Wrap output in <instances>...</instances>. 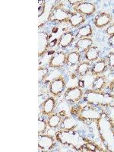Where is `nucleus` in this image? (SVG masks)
<instances>
[{
    "mask_svg": "<svg viewBox=\"0 0 114 152\" xmlns=\"http://www.w3.org/2000/svg\"><path fill=\"white\" fill-rule=\"evenodd\" d=\"M56 139L62 145H67L75 148L76 149H81L86 145V142L84 138L77 132L71 130H62L56 133Z\"/></svg>",
    "mask_w": 114,
    "mask_h": 152,
    "instance_id": "f257e3e1",
    "label": "nucleus"
},
{
    "mask_svg": "<svg viewBox=\"0 0 114 152\" xmlns=\"http://www.w3.org/2000/svg\"><path fill=\"white\" fill-rule=\"evenodd\" d=\"M54 2L53 1H44L43 6L40 13H39V18H38V25H43L50 19L51 15H52L53 9H54Z\"/></svg>",
    "mask_w": 114,
    "mask_h": 152,
    "instance_id": "f03ea898",
    "label": "nucleus"
},
{
    "mask_svg": "<svg viewBox=\"0 0 114 152\" xmlns=\"http://www.w3.org/2000/svg\"><path fill=\"white\" fill-rule=\"evenodd\" d=\"M66 87V81L62 77H58L51 81L50 85V91L54 96H59L63 92Z\"/></svg>",
    "mask_w": 114,
    "mask_h": 152,
    "instance_id": "7ed1b4c3",
    "label": "nucleus"
},
{
    "mask_svg": "<svg viewBox=\"0 0 114 152\" xmlns=\"http://www.w3.org/2000/svg\"><path fill=\"white\" fill-rule=\"evenodd\" d=\"M70 15H69L67 11L64 10L63 8L58 6V7H55L53 9L52 15H51L50 20L53 21L62 22V21H69Z\"/></svg>",
    "mask_w": 114,
    "mask_h": 152,
    "instance_id": "20e7f679",
    "label": "nucleus"
},
{
    "mask_svg": "<svg viewBox=\"0 0 114 152\" xmlns=\"http://www.w3.org/2000/svg\"><path fill=\"white\" fill-rule=\"evenodd\" d=\"M83 96V91L78 87L70 88L65 94V100L68 102H78Z\"/></svg>",
    "mask_w": 114,
    "mask_h": 152,
    "instance_id": "39448f33",
    "label": "nucleus"
},
{
    "mask_svg": "<svg viewBox=\"0 0 114 152\" xmlns=\"http://www.w3.org/2000/svg\"><path fill=\"white\" fill-rule=\"evenodd\" d=\"M80 118L83 119H99L102 116L99 111L92 107L86 106L79 112Z\"/></svg>",
    "mask_w": 114,
    "mask_h": 152,
    "instance_id": "423d86ee",
    "label": "nucleus"
},
{
    "mask_svg": "<svg viewBox=\"0 0 114 152\" xmlns=\"http://www.w3.org/2000/svg\"><path fill=\"white\" fill-rule=\"evenodd\" d=\"M66 57H67V55L65 53H56L51 57L50 62H49V66L52 68H61L67 62V61H66Z\"/></svg>",
    "mask_w": 114,
    "mask_h": 152,
    "instance_id": "0eeeda50",
    "label": "nucleus"
},
{
    "mask_svg": "<svg viewBox=\"0 0 114 152\" xmlns=\"http://www.w3.org/2000/svg\"><path fill=\"white\" fill-rule=\"evenodd\" d=\"M76 12H79L83 15H91L96 10V6L89 2H80L75 7Z\"/></svg>",
    "mask_w": 114,
    "mask_h": 152,
    "instance_id": "6e6552de",
    "label": "nucleus"
},
{
    "mask_svg": "<svg viewBox=\"0 0 114 152\" xmlns=\"http://www.w3.org/2000/svg\"><path fill=\"white\" fill-rule=\"evenodd\" d=\"M48 46V34L45 32H40L38 34V55L39 56H42L47 52Z\"/></svg>",
    "mask_w": 114,
    "mask_h": 152,
    "instance_id": "1a4fd4ad",
    "label": "nucleus"
},
{
    "mask_svg": "<svg viewBox=\"0 0 114 152\" xmlns=\"http://www.w3.org/2000/svg\"><path fill=\"white\" fill-rule=\"evenodd\" d=\"M54 145L53 138L50 135H39L38 147L42 151H50Z\"/></svg>",
    "mask_w": 114,
    "mask_h": 152,
    "instance_id": "9d476101",
    "label": "nucleus"
},
{
    "mask_svg": "<svg viewBox=\"0 0 114 152\" xmlns=\"http://www.w3.org/2000/svg\"><path fill=\"white\" fill-rule=\"evenodd\" d=\"M93 41L90 37L80 38L75 43V48L78 51V53L86 52L88 49L92 47Z\"/></svg>",
    "mask_w": 114,
    "mask_h": 152,
    "instance_id": "9b49d317",
    "label": "nucleus"
},
{
    "mask_svg": "<svg viewBox=\"0 0 114 152\" xmlns=\"http://www.w3.org/2000/svg\"><path fill=\"white\" fill-rule=\"evenodd\" d=\"M112 20L111 16L107 13H100L94 19V24L95 26L97 28H104L107 26V24H110Z\"/></svg>",
    "mask_w": 114,
    "mask_h": 152,
    "instance_id": "f8f14e48",
    "label": "nucleus"
},
{
    "mask_svg": "<svg viewBox=\"0 0 114 152\" xmlns=\"http://www.w3.org/2000/svg\"><path fill=\"white\" fill-rule=\"evenodd\" d=\"M74 40V35L72 32L68 31V32H65L61 35L60 38L59 40V43H58V46L60 48H66V47H69L70 44Z\"/></svg>",
    "mask_w": 114,
    "mask_h": 152,
    "instance_id": "ddd939ff",
    "label": "nucleus"
},
{
    "mask_svg": "<svg viewBox=\"0 0 114 152\" xmlns=\"http://www.w3.org/2000/svg\"><path fill=\"white\" fill-rule=\"evenodd\" d=\"M56 107V100L53 97H49L45 100V102L43 104V109H42V113L43 115H50L54 110Z\"/></svg>",
    "mask_w": 114,
    "mask_h": 152,
    "instance_id": "4468645a",
    "label": "nucleus"
},
{
    "mask_svg": "<svg viewBox=\"0 0 114 152\" xmlns=\"http://www.w3.org/2000/svg\"><path fill=\"white\" fill-rule=\"evenodd\" d=\"M69 21L72 26L76 28L85 21V17H84L83 15L79 13V12H75V13L71 14L70 17H69Z\"/></svg>",
    "mask_w": 114,
    "mask_h": 152,
    "instance_id": "2eb2a0df",
    "label": "nucleus"
},
{
    "mask_svg": "<svg viewBox=\"0 0 114 152\" xmlns=\"http://www.w3.org/2000/svg\"><path fill=\"white\" fill-rule=\"evenodd\" d=\"M106 85V80L102 76H99L94 80L92 83V90L94 91H100L104 88Z\"/></svg>",
    "mask_w": 114,
    "mask_h": 152,
    "instance_id": "dca6fc26",
    "label": "nucleus"
},
{
    "mask_svg": "<svg viewBox=\"0 0 114 152\" xmlns=\"http://www.w3.org/2000/svg\"><path fill=\"white\" fill-rule=\"evenodd\" d=\"M47 126L50 128H56L60 125L62 123V117L59 115L57 114H53L49 117L48 120H47Z\"/></svg>",
    "mask_w": 114,
    "mask_h": 152,
    "instance_id": "f3484780",
    "label": "nucleus"
},
{
    "mask_svg": "<svg viewBox=\"0 0 114 152\" xmlns=\"http://www.w3.org/2000/svg\"><path fill=\"white\" fill-rule=\"evenodd\" d=\"M106 68H107V63L104 61H98L95 63L92 68V73L94 75H97L101 74L105 71Z\"/></svg>",
    "mask_w": 114,
    "mask_h": 152,
    "instance_id": "a211bd4d",
    "label": "nucleus"
},
{
    "mask_svg": "<svg viewBox=\"0 0 114 152\" xmlns=\"http://www.w3.org/2000/svg\"><path fill=\"white\" fill-rule=\"evenodd\" d=\"M99 56V50L97 47H91L85 52V58L88 61H94L98 58Z\"/></svg>",
    "mask_w": 114,
    "mask_h": 152,
    "instance_id": "6ab92c4d",
    "label": "nucleus"
},
{
    "mask_svg": "<svg viewBox=\"0 0 114 152\" xmlns=\"http://www.w3.org/2000/svg\"><path fill=\"white\" fill-rule=\"evenodd\" d=\"M80 57H81L80 56V53L78 51L69 53L67 55V57H66L67 63H69V65H72V66L77 65L80 62Z\"/></svg>",
    "mask_w": 114,
    "mask_h": 152,
    "instance_id": "aec40b11",
    "label": "nucleus"
},
{
    "mask_svg": "<svg viewBox=\"0 0 114 152\" xmlns=\"http://www.w3.org/2000/svg\"><path fill=\"white\" fill-rule=\"evenodd\" d=\"M76 126H77V120L72 118H66L61 123L62 128L65 130L73 129Z\"/></svg>",
    "mask_w": 114,
    "mask_h": 152,
    "instance_id": "412c9836",
    "label": "nucleus"
},
{
    "mask_svg": "<svg viewBox=\"0 0 114 152\" xmlns=\"http://www.w3.org/2000/svg\"><path fill=\"white\" fill-rule=\"evenodd\" d=\"M78 37H88L92 34V28L90 25H86V26L81 28L77 31Z\"/></svg>",
    "mask_w": 114,
    "mask_h": 152,
    "instance_id": "4be33fe9",
    "label": "nucleus"
},
{
    "mask_svg": "<svg viewBox=\"0 0 114 152\" xmlns=\"http://www.w3.org/2000/svg\"><path fill=\"white\" fill-rule=\"evenodd\" d=\"M90 69V65L88 62H82L79 64L77 67V73L81 76H85L89 71Z\"/></svg>",
    "mask_w": 114,
    "mask_h": 152,
    "instance_id": "5701e85b",
    "label": "nucleus"
},
{
    "mask_svg": "<svg viewBox=\"0 0 114 152\" xmlns=\"http://www.w3.org/2000/svg\"><path fill=\"white\" fill-rule=\"evenodd\" d=\"M47 126H47V122H45L43 119H38V133H39V135L45 132Z\"/></svg>",
    "mask_w": 114,
    "mask_h": 152,
    "instance_id": "b1692460",
    "label": "nucleus"
},
{
    "mask_svg": "<svg viewBox=\"0 0 114 152\" xmlns=\"http://www.w3.org/2000/svg\"><path fill=\"white\" fill-rule=\"evenodd\" d=\"M48 74V69H44V68H40L38 69V81L39 83L42 82L44 80V78L47 76Z\"/></svg>",
    "mask_w": 114,
    "mask_h": 152,
    "instance_id": "393cba45",
    "label": "nucleus"
},
{
    "mask_svg": "<svg viewBox=\"0 0 114 152\" xmlns=\"http://www.w3.org/2000/svg\"><path fill=\"white\" fill-rule=\"evenodd\" d=\"M108 65L110 67L114 68V53H110L108 55Z\"/></svg>",
    "mask_w": 114,
    "mask_h": 152,
    "instance_id": "a878e982",
    "label": "nucleus"
},
{
    "mask_svg": "<svg viewBox=\"0 0 114 152\" xmlns=\"http://www.w3.org/2000/svg\"><path fill=\"white\" fill-rule=\"evenodd\" d=\"M107 34L110 35V36H112V35H114V24H111L110 26H109L108 28H107Z\"/></svg>",
    "mask_w": 114,
    "mask_h": 152,
    "instance_id": "bb28decb",
    "label": "nucleus"
},
{
    "mask_svg": "<svg viewBox=\"0 0 114 152\" xmlns=\"http://www.w3.org/2000/svg\"><path fill=\"white\" fill-rule=\"evenodd\" d=\"M108 43H109V44L113 48H114V35L110 37L109 40H108Z\"/></svg>",
    "mask_w": 114,
    "mask_h": 152,
    "instance_id": "cd10ccee",
    "label": "nucleus"
}]
</instances>
